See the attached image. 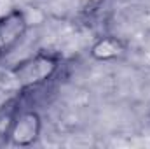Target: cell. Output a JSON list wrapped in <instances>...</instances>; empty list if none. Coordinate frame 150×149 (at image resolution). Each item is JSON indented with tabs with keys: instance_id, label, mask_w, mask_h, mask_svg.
<instances>
[{
	"instance_id": "6da1fadb",
	"label": "cell",
	"mask_w": 150,
	"mask_h": 149,
	"mask_svg": "<svg viewBox=\"0 0 150 149\" xmlns=\"http://www.w3.org/2000/svg\"><path fill=\"white\" fill-rule=\"evenodd\" d=\"M59 69V60L58 56L51 53L40 51L33 56H28L16 63L11 69V79L12 82L19 88V91H26L32 88H37L40 84L47 82Z\"/></svg>"
},
{
	"instance_id": "7a4b0ae2",
	"label": "cell",
	"mask_w": 150,
	"mask_h": 149,
	"mask_svg": "<svg viewBox=\"0 0 150 149\" xmlns=\"http://www.w3.org/2000/svg\"><path fill=\"white\" fill-rule=\"evenodd\" d=\"M42 132V119L40 114L33 109H23L18 112L12 132H11V139L9 144L18 146V148H28L33 146L40 137Z\"/></svg>"
},
{
	"instance_id": "277c9868",
	"label": "cell",
	"mask_w": 150,
	"mask_h": 149,
	"mask_svg": "<svg viewBox=\"0 0 150 149\" xmlns=\"http://www.w3.org/2000/svg\"><path fill=\"white\" fill-rule=\"evenodd\" d=\"M126 51V46L120 39L107 35V37H100L93 46H91V56L98 62H110L119 56H122Z\"/></svg>"
},
{
	"instance_id": "3957f363",
	"label": "cell",
	"mask_w": 150,
	"mask_h": 149,
	"mask_svg": "<svg viewBox=\"0 0 150 149\" xmlns=\"http://www.w3.org/2000/svg\"><path fill=\"white\" fill-rule=\"evenodd\" d=\"M28 21L19 9L0 16V58L9 53L26 34Z\"/></svg>"
},
{
	"instance_id": "5b68a950",
	"label": "cell",
	"mask_w": 150,
	"mask_h": 149,
	"mask_svg": "<svg viewBox=\"0 0 150 149\" xmlns=\"http://www.w3.org/2000/svg\"><path fill=\"white\" fill-rule=\"evenodd\" d=\"M19 111H21V98L19 97H14V98L7 100L0 107V146L9 144L11 132H12L16 116H18Z\"/></svg>"
}]
</instances>
